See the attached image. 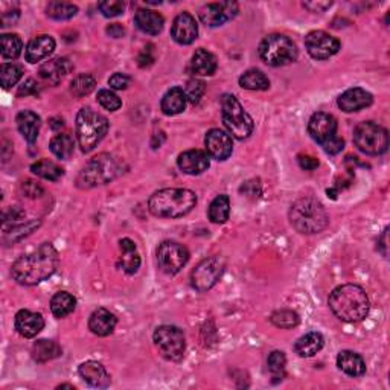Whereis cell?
Segmentation results:
<instances>
[{"label":"cell","instance_id":"18","mask_svg":"<svg viewBox=\"0 0 390 390\" xmlns=\"http://www.w3.org/2000/svg\"><path fill=\"white\" fill-rule=\"evenodd\" d=\"M177 165L182 169V173L189 175H200L209 168V156L202 149H189L179 156Z\"/></svg>","mask_w":390,"mask_h":390},{"label":"cell","instance_id":"7","mask_svg":"<svg viewBox=\"0 0 390 390\" xmlns=\"http://www.w3.org/2000/svg\"><path fill=\"white\" fill-rule=\"evenodd\" d=\"M258 53L265 64L280 67L297 60V47L289 37L271 34L265 37L258 47Z\"/></svg>","mask_w":390,"mask_h":390},{"label":"cell","instance_id":"20","mask_svg":"<svg viewBox=\"0 0 390 390\" xmlns=\"http://www.w3.org/2000/svg\"><path fill=\"white\" fill-rule=\"evenodd\" d=\"M16 331L25 339H32L45 328V319L42 314L29 310H20L14 319Z\"/></svg>","mask_w":390,"mask_h":390},{"label":"cell","instance_id":"35","mask_svg":"<svg viewBox=\"0 0 390 390\" xmlns=\"http://www.w3.org/2000/svg\"><path fill=\"white\" fill-rule=\"evenodd\" d=\"M49 148L53 153V156H57L58 159L67 160V159H71V156L75 151V141L71 134L61 133V134H57L56 138H52Z\"/></svg>","mask_w":390,"mask_h":390},{"label":"cell","instance_id":"10","mask_svg":"<svg viewBox=\"0 0 390 390\" xmlns=\"http://www.w3.org/2000/svg\"><path fill=\"white\" fill-rule=\"evenodd\" d=\"M153 339L157 349L167 360L180 361L183 358L186 341H184L183 331L177 326H159L154 331Z\"/></svg>","mask_w":390,"mask_h":390},{"label":"cell","instance_id":"32","mask_svg":"<svg viewBox=\"0 0 390 390\" xmlns=\"http://www.w3.org/2000/svg\"><path fill=\"white\" fill-rule=\"evenodd\" d=\"M77 306V299L71 293L60 291L51 300V311L57 319H63L75 311Z\"/></svg>","mask_w":390,"mask_h":390},{"label":"cell","instance_id":"29","mask_svg":"<svg viewBox=\"0 0 390 390\" xmlns=\"http://www.w3.org/2000/svg\"><path fill=\"white\" fill-rule=\"evenodd\" d=\"M325 345L324 335L320 332H308L305 335H302L294 345V351L302 358H308V357H314L317 352L321 351V348Z\"/></svg>","mask_w":390,"mask_h":390},{"label":"cell","instance_id":"13","mask_svg":"<svg viewBox=\"0 0 390 390\" xmlns=\"http://www.w3.org/2000/svg\"><path fill=\"white\" fill-rule=\"evenodd\" d=\"M305 47L314 60H328L340 51V42L325 31H313L305 37Z\"/></svg>","mask_w":390,"mask_h":390},{"label":"cell","instance_id":"6","mask_svg":"<svg viewBox=\"0 0 390 390\" xmlns=\"http://www.w3.org/2000/svg\"><path fill=\"white\" fill-rule=\"evenodd\" d=\"M108 121L106 116L92 110L90 107L81 108L77 114V139L83 153H90L106 138Z\"/></svg>","mask_w":390,"mask_h":390},{"label":"cell","instance_id":"41","mask_svg":"<svg viewBox=\"0 0 390 390\" xmlns=\"http://www.w3.org/2000/svg\"><path fill=\"white\" fill-rule=\"evenodd\" d=\"M23 71L22 67L11 63V64H2L0 67V83H2L3 88H10L16 86L20 78H22Z\"/></svg>","mask_w":390,"mask_h":390},{"label":"cell","instance_id":"54","mask_svg":"<svg viewBox=\"0 0 390 390\" xmlns=\"http://www.w3.org/2000/svg\"><path fill=\"white\" fill-rule=\"evenodd\" d=\"M107 34L110 37H113V38H119V37H122L125 34V29H124V26L122 25H119V23H113V25H110L107 28Z\"/></svg>","mask_w":390,"mask_h":390},{"label":"cell","instance_id":"22","mask_svg":"<svg viewBox=\"0 0 390 390\" xmlns=\"http://www.w3.org/2000/svg\"><path fill=\"white\" fill-rule=\"evenodd\" d=\"M72 71V64L67 58H53L46 61V63L40 67V77H42L46 83L52 86H57L61 83L67 73Z\"/></svg>","mask_w":390,"mask_h":390},{"label":"cell","instance_id":"43","mask_svg":"<svg viewBox=\"0 0 390 390\" xmlns=\"http://www.w3.org/2000/svg\"><path fill=\"white\" fill-rule=\"evenodd\" d=\"M38 226H40V221L31 220L25 224L16 226V228H12L10 232L5 230L3 241L5 243H16V241H19V239H22L23 236H28L29 234H32V232L36 230Z\"/></svg>","mask_w":390,"mask_h":390},{"label":"cell","instance_id":"5","mask_svg":"<svg viewBox=\"0 0 390 390\" xmlns=\"http://www.w3.org/2000/svg\"><path fill=\"white\" fill-rule=\"evenodd\" d=\"M122 174V165L114 159L113 156L102 153L92 160L86 163V167L81 169L77 179V184L81 189H90L101 186V184L110 183L116 177Z\"/></svg>","mask_w":390,"mask_h":390},{"label":"cell","instance_id":"25","mask_svg":"<svg viewBox=\"0 0 390 390\" xmlns=\"http://www.w3.org/2000/svg\"><path fill=\"white\" fill-rule=\"evenodd\" d=\"M134 23L138 28L148 34V36H159V34L163 31V25H165V20L153 10H145L141 8L138 10L134 16Z\"/></svg>","mask_w":390,"mask_h":390},{"label":"cell","instance_id":"51","mask_svg":"<svg viewBox=\"0 0 390 390\" xmlns=\"http://www.w3.org/2000/svg\"><path fill=\"white\" fill-rule=\"evenodd\" d=\"M38 93V84L37 81L34 80H26L23 86H20L19 88V97H29V95H37Z\"/></svg>","mask_w":390,"mask_h":390},{"label":"cell","instance_id":"24","mask_svg":"<svg viewBox=\"0 0 390 390\" xmlns=\"http://www.w3.org/2000/svg\"><path fill=\"white\" fill-rule=\"evenodd\" d=\"M116 324H118V320H116L114 314L106 310V308L95 310L90 319H88V328H90V331L95 335H98V337H107V335H110L114 331Z\"/></svg>","mask_w":390,"mask_h":390},{"label":"cell","instance_id":"26","mask_svg":"<svg viewBox=\"0 0 390 390\" xmlns=\"http://www.w3.org/2000/svg\"><path fill=\"white\" fill-rule=\"evenodd\" d=\"M17 128L20 134L23 136L25 141H28L29 143H34L38 138L40 133V125H42V119L37 113H34L31 110H23L17 114Z\"/></svg>","mask_w":390,"mask_h":390},{"label":"cell","instance_id":"14","mask_svg":"<svg viewBox=\"0 0 390 390\" xmlns=\"http://www.w3.org/2000/svg\"><path fill=\"white\" fill-rule=\"evenodd\" d=\"M238 14V5L235 2H221V3H208L198 12L202 22L215 28L234 19Z\"/></svg>","mask_w":390,"mask_h":390},{"label":"cell","instance_id":"31","mask_svg":"<svg viewBox=\"0 0 390 390\" xmlns=\"http://www.w3.org/2000/svg\"><path fill=\"white\" fill-rule=\"evenodd\" d=\"M186 95L180 87H173L162 98V112L168 116H175L184 110L186 107Z\"/></svg>","mask_w":390,"mask_h":390},{"label":"cell","instance_id":"23","mask_svg":"<svg viewBox=\"0 0 390 390\" xmlns=\"http://www.w3.org/2000/svg\"><path fill=\"white\" fill-rule=\"evenodd\" d=\"M80 375L88 386L92 387H107L110 385V375L107 374L106 367L98 361H86L80 366Z\"/></svg>","mask_w":390,"mask_h":390},{"label":"cell","instance_id":"38","mask_svg":"<svg viewBox=\"0 0 390 390\" xmlns=\"http://www.w3.org/2000/svg\"><path fill=\"white\" fill-rule=\"evenodd\" d=\"M0 45H2V57L5 60H16L19 58L23 49L22 38L17 34H3L0 37Z\"/></svg>","mask_w":390,"mask_h":390},{"label":"cell","instance_id":"8","mask_svg":"<svg viewBox=\"0 0 390 390\" xmlns=\"http://www.w3.org/2000/svg\"><path fill=\"white\" fill-rule=\"evenodd\" d=\"M354 143L365 154H385L389 148V133L385 127L372 121L360 122L354 130Z\"/></svg>","mask_w":390,"mask_h":390},{"label":"cell","instance_id":"17","mask_svg":"<svg viewBox=\"0 0 390 390\" xmlns=\"http://www.w3.org/2000/svg\"><path fill=\"white\" fill-rule=\"evenodd\" d=\"M171 36L179 45H191L195 42L198 36V26L195 19L189 12H182V14L174 19Z\"/></svg>","mask_w":390,"mask_h":390},{"label":"cell","instance_id":"36","mask_svg":"<svg viewBox=\"0 0 390 390\" xmlns=\"http://www.w3.org/2000/svg\"><path fill=\"white\" fill-rule=\"evenodd\" d=\"M209 220L215 224H223L229 220L230 215V200L228 195H218L210 203L208 210Z\"/></svg>","mask_w":390,"mask_h":390},{"label":"cell","instance_id":"48","mask_svg":"<svg viewBox=\"0 0 390 390\" xmlns=\"http://www.w3.org/2000/svg\"><path fill=\"white\" fill-rule=\"evenodd\" d=\"M324 149H325V153L328 154H331V156H335V154H339L341 149L345 148V141L339 138V136H335V138L330 139L328 142H325L324 145Z\"/></svg>","mask_w":390,"mask_h":390},{"label":"cell","instance_id":"39","mask_svg":"<svg viewBox=\"0 0 390 390\" xmlns=\"http://www.w3.org/2000/svg\"><path fill=\"white\" fill-rule=\"evenodd\" d=\"M78 8L73 3H66V2H51L46 8L47 17H51L53 20H69L72 17L77 16Z\"/></svg>","mask_w":390,"mask_h":390},{"label":"cell","instance_id":"15","mask_svg":"<svg viewBox=\"0 0 390 390\" xmlns=\"http://www.w3.org/2000/svg\"><path fill=\"white\" fill-rule=\"evenodd\" d=\"M308 133L314 141L324 145L325 142L337 136V121L330 113H314L308 122Z\"/></svg>","mask_w":390,"mask_h":390},{"label":"cell","instance_id":"27","mask_svg":"<svg viewBox=\"0 0 390 390\" xmlns=\"http://www.w3.org/2000/svg\"><path fill=\"white\" fill-rule=\"evenodd\" d=\"M337 366L349 376H361L366 372V363L361 355L352 351H341L337 357Z\"/></svg>","mask_w":390,"mask_h":390},{"label":"cell","instance_id":"46","mask_svg":"<svg viewBox=\"0 0 390 390\" xmlns=\"http://www.w3.org/2000/svg\"><path fill=\"white\" fill-rule=\"evenodd\" d=\"M204 90H206V86H204L203 81L191 80L188 81L186 87H184V95H186V99L191 102V104H198L203 98Z\"/></svg>","mask_w":390,"mask_h":390},{"label":"cell","instance_id":"49","mask_svg":"<svg viewBox=\"0 0 390 390\" xmlns=\"http://www.w3.org/2000/svg\"><path fill=\"white\" fill-rule=\"evenodd\" d=\"M130 83V78L127 77L125 73H114L113 77H110V80H108V84H110L112 88H114V90H124V88H127Z\"/></svg>","mask_w":390,"mask_h":390},{"label":"cell","instance_id":"37","mask_svg":"<svg viewBox=\"0 0 390 390\" xmlns=\"http://www.w3.org/2000/svg\"><path fill=\"white\" fill-rule=\"evenodd\" d=\"M239 86L247 90H267L270 87V81L265 73L258 69H250L239 77Z\"/></svg>","mask_w":390,"mask_h":390},{"label":"cell","instance_id":"4","mask_svg":"<svg viewBox=\"0 0 390 390\" xmlns=\"http://www.w3.org/2000/svg\"><path fill=\"white\" fill-rule=\"evenodd\" d=\"M290 221L299 234L313 235L324 230L330 223V215L317 198L302 197L293 203L290 209Z\"/></svg>","mask_w":390,"mask_h":390},{"label":"cell","instance_id":"28","mask_svg":"<svg viewBox=\"0 0 390 390\" xmlns=\"http://www.w3.org/2000/svg\"><path fill=\"white\" fill-rule=\"evenodd\" d=\"M121 267L127 275H134L141 267V256L136 250V244L130 238L121 239Z\"/></svg>","mask_w":390,"mask_h":390},{"label":"cell","instance_id":"45","mask_svg":"<svg viewBox=\"0 0 390 390\" xmlns=\"http://www.w3.org/2000/svg\"><path fill=\"white\" fill-rule=\"evenodd\" d=\"M98 102L101 107H104L108 112H116L122 107L121 98L112 90H107V88H102L98 92Z\"/></svg>","mask_w":390,"mask_h":390},{"label":"cell","instance_id":"16","mask_svg":"<svg viewBox=\"0 0 390 390\" xmlns=\"http://www.w3.org/2000/svg\"><path fill=\"white\" fill-rule=\"evenodd\" d=\"M204 145L212 159L215 160H228L234 151V145H232V138L224 133L220 128H212L206 134L204 139Z\"/></svg>","mask_w":390,"mask_h":390},{"label":"cell","instance_id":"30","mask_svg":"<svg viewBox=\"0 0 390 390\" xmlns=\"http://www.w3.org/2000/svg\"><path fill=\"white\" fill-rule=\"evenodd\" d=\"M191 71L198 77H210L217 71V58L206 49H198L191 61Z\"/></svg>","mask_w":390,"mask_h":390},{"label":"cell","instance_id":"11","mask_svg":"<svg viewBox=\"0 0 390 390\" xmlns=\"http://www.w3.org/2000/svg\"><path fill=\"white\" fill-rule=\"evenodd\" d=\"M224 269L226 261L223 256H210L203 259V261L195 267L194 271L191 273V285L200 293L208 291L220 280Z\"/></svg>","mask_w":390,"mask_h":390},{"label":"cell","instance_id":"52","mask_svg":"<svg viewBox=\"0 0 390 390\" xmlns=\"http://www.w3.org/2000/svg\"><path fill=\"white\" fill-rule=\"evenodd\" d=\"M299 165L302 169L313 171L319 167V160L311 156H299Z\"/></svg>","mask_w":390,"mask_h":390},{"label":"cell","instance_id":"9","mask_svg":"<svg viewBox=\"0 0 390 390\" xmlns=\"http://www.w3.org/2000/svg\"><path fill=\"white\" fill-rule=\"evenodd\" d=\"M223 107V122L226 128L234 138L244 141L247 139L253 132V119L250 114L244 110L241 102L234 95H224L221 101Z\"/></svg>","mask_w":390,"mask_h":390},{"label":"cell","instance_id":"40","mask_svg":"<svg viewBox=\"0 0 390 390\" xmlns=\"http://www.w3.org/2000/svg\"><path fill=\"white\" fill-rule=\"evenodd\" d=\"M95 87H97V80L88 73H81L78 77H75L71 84V92L77 98H83L86 95H90Z\"/></svg>","mask_w":390,"mask_h":390},{"label":"cell","instance_id":"19","mask_svg":"<svg viewBox=\"0 0 390 390\" xmlns=\"http://www.w3.org/2000/svg\"><path fill=\"white\" fill-rule=\"evenodd\" d=\"M372 101H374L372 95L366 92L365 88L354 87L340 95L337 104L343 112L354 113V112H360L363 110V108L369 107L372 104Z\"/></svg>","mask_w":390,"mask_h":390},{"label":"cell","instance_id":"47","mask_svg":"<svg viewBox=\"0 0 390 390\" xmlns=\"http://www.w3.org/2000/svg\"><path fill=\"white\" fill-rule=\"evenodd\" d=\"M98 8L104 17H118L125 10V3L119 2V0H107V2L98 3Z\"/></svg>","mask_w":390,"mask_h":390},{"label":"cell","instance_id":"3","mask_svg":"<svg viewBox=\"0 0 390 390\" xmlns=\"http://www.w3.org/2000/svg\"><path fill=\"white\" fill-rule=\"evenodd\" d=\"M197 195L189 189L167 188L149 197L148 209L159 218H180L195 208Z\"/></svg>","mask_w":390,"mask_h":390},{"label":"cell","instance_id":"44","mask_svg":"<svg viewBox=\"0 0 390 390\" xmlns=\"http://www.w3.org/2000/svg\"><path fill=\"white\" fill-rule=\"evenodd\" d=\"M267 366H269V371L275 378L279 376H284L285 366H287V357L282 351H275L269 355V360H267Z\"/></svg>","mask_w":390,"mask_h":390},{"label":"cell","instance_id":"50","mask_svg":"<svg viewBox=\"0 0 390 390\" xmlns=\"http://www.w3.org/2000/svg\"><path fill=\"white\" fill-rule=\"evenodd\" d=\"M22 189H23V193H25L26 195H28L29 198L42 197V194H43V188L40 186L38 183L32 182V180H26V182H23V184H22Z\"/></svg>","mask_w":390,"mask_h":390},{"label":"cell","instance_id":"42","mask_svg":"<svg viewBox=\"0 0 390 390\" xmlns=\"http://www.w3.org/2000/svg\"><path fill=\"white\" fill-rule=\"evenodd\" d=\"M270 320L273 325L278 328H282V330H291V328L299 325L297 313H294L291 310H280V311L273 313Z\"/></svg>","mask_w":390,"mask_h":390},{"label":"cell","instance_id":"1","mask_svg":"<svg viewBox=\"0 0 390 390\" xmlns=\"http://www.w3.org/2000/svg\"><path fill=\"white\" fill-rule=\"evenodd\" d=\"M60 256L51 243H43L38 249L28 253L11 267V275L22 285H37L57 271Z\"/></svg>","mask_w":390,"mask_h":390},{"label":"cell","instance_id":"21","mask_svg":"<svg viewBox=\"0 0 390 390\" xmlns=\"http://www.w3.org/2000/svg\"><path fill=\"white\" fill-rule=\"evenodd\" d=\"M56 51V40L51 36H38L32 38L25 49V58L28 63L36 64L43 61Z\"/></svg>","mask_w":390,"mask_h":390},{"label":"cell","instance_id":"33","mask_svg":"<svg viewBox=\"0 0 390 390\" xmlns=\"http://www.w3.org/2000/svg\"><path fill=\"white\" fill-rule=\"evenodd\" d=\"M61 348L56 343V341L52 340H38L34 343L32 346V358L36 360L37 363H46V361H51L53 358H57L61 355Z\"/></svg>","mask_w":390,"mask_h":390},{"label":"cell","instance_id":"53","mask_svg":"<svg viewBox=\"0 0 390 390\" xmlns=\"http://www.w3.org/2000/svg\"><path fill=\"white\" fill-rule=\"evenodd\" d=\"M331 5V2H304L305 8H308L311 12H324L325 10L330 8Z\"/></svg>","mask_w":390,"mask_h":390},{"label":"cell","instance_id":"2","mask_svg":"<svg viewBox=\"0 0 390 390\" xmlns=\"http://www.w3.org/2000/svg\"><path fill=\"white\" fill-rule=\"evenodd\" d=\"M328 304H330L334 316L348 324H357V321L365 320L369 314V308H371L366 291L354 284L337 287L331 293Z\"/></svg>","mask_w":390,"mask_h":390},{"label":"cell","instance_id":"34","mask_svg":"<svg viewBox=\"0 0 390 390\" xmlns=\"http://www.w3.org/2000/svg\"><path fill=\"white\" fill-rule=\"evenodd\" d=\"M32 174H36L37 177H42L45 180L49 182H58L61 177L64 175V169L61 168L58 163L52 162L49 159H43L34 163L31 167Z\"/></svg>","mask_w":390,"mask_h":390},{"label":"cell","instance_id":"12","mask_svg":"<svg viewBox=\"0 0 390 390\" xmlns=\"http://www.w3.org/2000/svg\"><path fill=\"white\" fill-rule=\"evenodd\" d=\"M189 261V252L183 244L165 241L157 249V264L165 275H177Z\"/></svg>","mask_w":390,"mask_h":390}]
</instances>
